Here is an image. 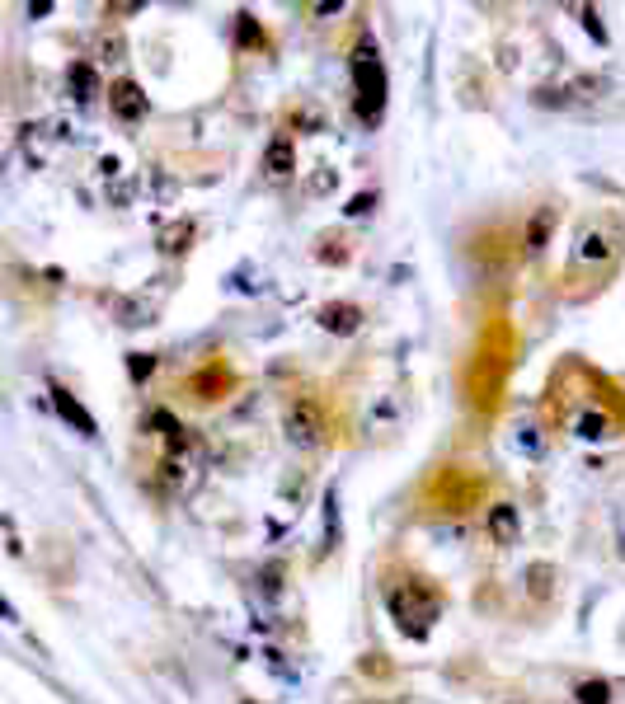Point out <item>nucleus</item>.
<instances>
[{
	"label": "nucleus",
	"mask_w": 625,
	"mask_h": 704,
	"mask_svg": "<svg viewBox=\"0 0 625 704\" xmlns=\"http://www.w3.org/2000/svg\"><path fill=\"white\" fill-rule=\"evenodd\" d=\"M385 606H391L395 624H400L410 639H424L428 629H433V620L443 616V601H437V591L424 587V582H400V587H391V591H385Z\"/></svg>",
	"instance_id": "f257e3e1"
},
{
	"label": "nucleus",
	"mask_w": 625,
	"mask_h": 704,
	"mask_svg": "<svg viewBox=\"0 0 625 704\" xmlns=\"http://www.w3.org/2000/svg\"><path fill=\"white\" fill-rule=\"evenodd\" d=\"M353 85H358V118L367 127H376L381 113H385V66L376 57V43L372 38H362L353 47Z\"/></svg>",
	"instance_id": "f03ea898"
},
{
	"label": "nucleus",
	"mask_w": 625,
	"mask_h": 704,
	"mask_svg": "<svg viewBox=\"0 0 625 704\" xmlns=\"http://www.w3.org/2000/svg\"><path fill=\"white\" fill-rule=\"evenodd\" d=\"M283 432L291 447H301V451H316L320 441H325V414H320V404L316 399H297L291 409L283 414Z\"/></svg>",
	"instance_id": "7ed1b4c3"
},
{
	"label": "nucleus",
	"mask_w": 625,
	"mask_h": 704,
	"mask_svg": "<svg viewBox=\"0 0 625 704\" xmlns=\"http://www.w3.org/2000/svg\"><path fill=\"white\" fill-rule=\"evenodd\" d=\"M108 108H114L118 122H141V118H146V95H141V85H137V80H118L114 89H108Z\"/></svg>",
	"instance_id": "20e7f679"
},
{
	"label": "nucleus",
	"mask_w": 625,
	"mask_h": 704,
	"mask_svg": "<svg viewBox=\"0 0 625 704\" xmlns=\"http://www.w3.org/2000/svg\"><path fill=\"white\" fill-rule=\"evenodd\" d=\"M320 324L329 333H353L362 324V310L348 306V301H329V306H320Z\"/></svg>",
	"instance_id": "39448f33"
},
{
	"label": "nucleus",
	"mask_w": 625,
	"mask_h": 704,
	"mask_svg": "<svg viewBox=\"0 0 625 704\" xmlns=\"http://www.w3.org/2000/svg\"><path fill=\"white\" fill-rule=\"evenodd\" d=\"M52 404H57V414H62V418H66V423H71V428H76L80 437H95V418H89V414L80 409V404H76V395H71V390H62V385H57V390H52Z\"/></svg>",
	"instance_id": "423d86ee"
},
{
	"label": "nucleus",
	"mask_w": 625,
	"mask_h": 704,
	"mask_svg": "<svg viewBox=\"0 0 625 704\" xmlns=\"http://www.w3.org/2000/svg\"><path fill=\"white\" fill-rule=\"evenodd\" d=\"M291 164H297V151H291V141H287V137H273V141H268V151H264V174H268V179H287V174H291Z\"/></svg>",
	"instance_id": "0eeeda50"
},
{
	"label": "nucleus",
	"mask_w": 625,
	"mask_h": 704,
	"mask_svg": "<svg viewBox=\"0 0 625 704\" xmlns=\"http://www.w3.org/2000/svg\"><path fill=\"white\" fill-rule=\"evenodd\" d=\"M489 535H494L499 545H512V541H518V507H512V503H494V507H489Z\"/></svg>",
	"instance_id": "6e6552de"
},
{
	"label": "nucleus",
	"mask_w": 625,
	"mask_h": 704,
	"mask_svg": "<svg viewBox=\"0 0 625 704\" xmlns=\"http://www.w3.org/2000/svg\"><path fill=\"white\" fill-rule=\"evenodd\" d=\"M66 80H71V89H76L80 104H89V99L99 95V80H95V66H89V62H76V66L66 71Z\"/></svg>",
	"instance_id": "1a4fd4ad"
},
{
	"label": "nucleus",
	"mask_w": 625,
	"mask_h": 704,
	"mask_svg": "<svg viewBox=\"0 0 625 704\" xmlns=\"http://www.w3.org/2000/svg\"><path fill=\"white\" fill-rule=\"evenodd\" d=\"M550 230H555V212H550V207H541L536 216H531V226H527V249H541Z\"/></svg>",
	"instance_id": "9d476101"
},
{
	"label": "nucleus",
	"mask_w": 625,
	"mask_h": 704,
	"mask_svg": "<svg viewBox=\"0 0 625 704\" xmlns=\"http://www.w3.org/2000/svg\"><path fill=\"white\" fill-rule=\"evenodd\" d=\"M606 428H612V423H606V414H602V409H587V414H579V423H574V432H579V437H587V441L606 437Z\"/></svg>",
	"instance_id": "9b49d317"
},
{
	"label": "nucleus",
	"mask_w": 625,
	"mask_h": 704,
	"mask_svg": "<svg viewBox=\"0 0 625 704\" xmlns=\"http://www.w3.org/2000/svg\"><path fill=\"white\" fill-rule=\"evenodd\" d=\"M579 258H612V239H606L602 230H583V239H579Z\"/></svg>",
	"instance_id": "f8f14e48"
},
{
	"label": "nucleus",
	"mask_w": 625,
	"mask_h": 704,
	"mask_svg": "<svg viewBox=\"0 0 625 704\" xmlns=\"http://www.w3.org/2000/svg\"><path fill=\"white\" fill-rule=\"evenodd\" d=\"M574 695H579V704H606V700H612V685H606V681H583Z\"/></svg>",
	"instance_id": "ddd939ff"
},
{
	"label": "nucleus",
	"mask_w": 625,
	"mask_h": 704,
	"mask_svg": "<svg viewBox=\"0 0 625 704\" xmlns=\"http://www.w3.org/2000/svg\"><path fill=\"white\" fill-rule=\"evenodd\" d=\"M151 428H156L160 437H170L174 447H179V441H183V428H179V423H174L170 414H151Z\"/></svg>",
	"instance_id": "4468645a"
},
{
	"label": "nucleus",
	"mask_w": 625,
	"mask_h": 704,
	"mask_svg": "<svg viewBox=\"0 0 625 704\" xmlns=\"http://www.w3.org/2000/svg\"><path fill=\"white\" fill-rule=\"evenodd\" d=\"M99 52H104L99 62H122V38H104V43H99Z\"/></svg>",
	"instance_id": "2eb2a0df"
},
{
	"label": "nucleus",
	"mask_w": 625,
	"mask_h": 704,
	"mask_svg": "<svg viewBox=\"0 0 625 704\" xmlns=\"http://www.w3.org/2000/svg\"><path fill=\"white\" fill-rule=\"evenodd\" d=\"M372 202H376L372 193H358V197H353V202H348V207H343V212H348V216H362V212H372Z\"/></svg>",
	"instance_id": "dca6fc26"
},
{
	"label": "nucleus",
	"mask_w": 625,
	"mask_h": 704,
	"mask_svg": "<svg viewBox=\"0 0 625 704\" xmlns=\"http://www.w3.org/2000/svg\"><path fill=\"white\" fill-rule=\"evenodd\" d=\"M241 43H259V24H254V14H241Z\"/></svg>",
	"instance_id": "f3484780"
},
{
	"label": "nucleus",
	"mask_w": 625,
	"mask_h": 704,
	"mask_svg": "<svg viewBox=\"0 0 625 704\" xmlns=\"http://www.w3.org/2000/svg\"><path fill=\"white\" fill-rule=\"evenodd\" d=\"M583 24L593 29V38H597V43H606V33H602V24H597V10H583Z\"/></svg>",
	"instance_id": "a211bd4d"
},
{
	"label": "nucleus",
	"mask_w": 625,
	"mask_h": 704,
	"mask_svg": "<svg viewBox=\"0 0 625 704\" xmlns=\"http://www.w3.org/2000/svg\"><path fill=\"white\" fill-rule=\"evenodd\" d=\"M132 376H137V381L151 376V357H132Z\"/></svg>",
	"instance_id": "6ab92c4d"
}]
</instances>
